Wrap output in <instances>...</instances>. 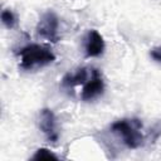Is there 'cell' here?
<instances>
[{"label":"cell","instance_id":"6da1fadb","mask_svg":"<svg viewBox=\"0 0 161 161\" xmlns=\"http://www.w3.org/2000/svg\"><path fill=\"white\" fill-rule=\"evenodd\" d=\"M20 68L25 70H31L39 67H44L55 60L53 52L40 44H29L19 52Z\"/></svg>","mask_w":161,"mask_h":161},{"label":"cell","instance_id":"7a4b0ae2","mask_svg":"<svg viewBox=\"0 0 161 161\" xmlns=\"http://www.w3.org/2000/svg\"><path fill=\"white\" fill-rule=\"evenodd\" d=\"M142 123L137 118H123L112 123L111 130L119 135L123 143L128 148H138L143 143V136L141 133Z\"/></svg>","mask_w":161,"mask_h":161},{"label":"cell","instance_id":"3957f363","mask_svg":"<svg viewBox=\"0 0 161 161\" xmlns=\"http://www.w3.org/2000/svg\"><path fill=\"white\" fill-rule=\"evenodd\" d=\"M58 26H59V21H58V16L55 15V13L47 11L39 19V23L36 25V33L39 36L52 43H55L59 39Z\"/></svg>","mask_w":161,"mask_h":161},{"label":"cell","instance_id":"277c9868","mask_svg":"<svg viewBox=\"0 0 161 161\" xmlns=\"http://www.w3.org/2000/svg\"><path fill=\"white\" fill-rule=\"evenodd\" d=\"M103 89H104V83H103L99 70L96 68H92L91 75L87 79V82L84 83V87H83V91L80 94L82 99L83 101L94 99L96 97H98L103 93Z\"/></svg>","mask_w":161,"mask_h":161},{"label":"cell","instance_id":"5b68a950","mask_svg":"<svg viewBox=\"0 0 161 161\" xmlns=\"http://www.w3.org/2000/svg\"><path fill=\"white\" fill-rule=\"evenodd\" d=\"M39 126L43 133L47 136V138L52 142H55L58 140V132H57V122L55 116L52 109L44 108L42 109L39 114Z\"/></svg>","mask_w":161,"mask_h":161},{"label":"cell","instance_id":"8992f818","mask_svg":"<svg viewBox=\"0 0 161 161\" xmlns=\"http://www.w3.org/2000/svg\"><path fill=\"white\" fill-rule=\"evenodd\" d=\"M86 55L87 57H99L104 50V40L103 36L94 29L89 30L86 38Z\"/></svg>","mask_w":161,"mask_h":161},{"label":"cell","instance_id":"52a82bcc","mask_svg":"<svg viewBox=\"0 0 161 161\" xmlns=\"http://www.w3.org/2000/svg\"><path fill=\"white\" fill-rule=\"evenodd\" d=\"M91 70H92V68L89 70L87 68H79L74 73H68L63 77L62 84L64 87H68V88L75 87L78 84H84L87 82V79L89 78V75H91Z\"/></svg>","mask_w":161,"mask_h":161},{"label":"cell","instance_id":"ba28073f","mask_svg":"<svg viewBox=\"0 0 161 161\" xmlns=\"http://www.w3.org/2000/svg\"><path fill=\"white\" fill-rule=\"evenodd\" d=\"M1 21H3V24L6 26V28H13L14 25H15V23H16V18H15V15H14V13L10 10V9H5V10H3V13H1Z\"/></svg>","mask_w":161,"mask_h":161},{"label":"cell","instance_id":"9c48e42d","mask_svg":"<svg viewBox=\"0 0 161 161\" xmlns=\"http://www.w3.org/2000/svg\"><path fill=\"white\" fill-rule=\"evenodd\" d=\"M33 160H58V156L54 155L50 150L48 148H39L31 157Z\"/></svg>","mask_w":161,"mask_h":161},{"label":"cell","instance_id":"30bf717a","mask_svg":"<svg viewBox=\"0 0 161 161\" xmlns=\"http://www.w3.org/2000/svg\"><path fill=\"white\" fill-rule=\"evenodd\" d=\"M151 57L155 59V60H157V62H161V47H157V48H153L152 50H151Z\"/></svg>","mask_w":161,"mask_h":161}]
</instances>
